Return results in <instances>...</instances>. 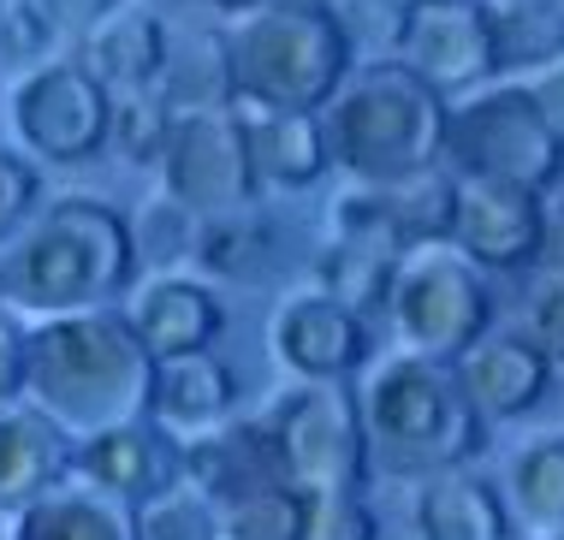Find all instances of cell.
<instances>
[{
	"instance_id": "6da1fadb",
	"label": "cell",
	"mask_w": 564,
	"mask_h": 540,
	"mask_svg": "<svg viewBox=\"0 0 564 540\" xmlns=\"http://www.w3.org/2000/svg\"><path fill=\"white\" fill-rule=\"evenodd\" d=\"M155 392V357L137 345L119 309L48 315L24 327V404L42 410L66 440L143 422Z\"/></svg>"
},
{
	"instance_id": "7a4b0ae2",
	"label": "cell",
	"mask_w": 564,
	"mask_h": 540,
	"mask_svg": "<svg viewBox=\"0 0 564 540\" xmlns=\"http://www.w3.org/2000/svg\"><path fill=\"white\" fill-rule=\"evenodd\" d=\"M137 280L131 220L101 196H59L36 214L19 250L0 261V303L30 315H84L113 309Z\"/></svg>"
},
{
	"instance_id": "3957f363",
	"label": "cell",
	"mask_w": 564,
	"mask_h": 540,
	"mask_svg": "<svg viewBox=\"0 0 564 540\" xmlns=\"http://www.w3.org/2000/svg\"><path fill=\"white\" fill-rule=\"evenodd\" d=\"M452 101L434 96L404 60H357L322 107L327 154L357 184H399L440 166Z\"/></svg>"
},
{
	"instance_id": "277c9868",
	"label": "cell",
	"mask_w": 564,
	"mask_h": 540,
	"mask_svg": "<svg viewBox=\"0 0 564 540\" xmlns=\"http://www.w3.org/2000/svg\"><path fill=\"white\" fill-rule=\"evenodd\" d=\"M369 469L399 482H429L446 469H469L487 452V422L464 398L452 368L422 357H387L357 392Z\"/></svg>"
},
{
	"instance_id": "5b68a950",
	"label": "cell",
	"mask_w": 564,
	"mask_h": 540,
	"mask_svg": "<svg viewBox=\"0 0 564 540\" xmlns=\"http://www.w3.org/2000/svg\"><path fill=\"white\" fill-rule=\"evenodd\" d=\"M220 36L232 60V96L297 107V114H322L345 72L357 66L339 12L310 0H268Z\"/></svg>"
},
{
	"instance_id": "8992f818",
	"label": "cell",
	"mask_w": 564,
	"mask_h": 540,
	"mask_svg": "<svg viewBox=\"0 0 564 540\" xmlns=\"http://www.w3.org/2000/svg\"><path fill=\"white\" fill-rule=\"evenodd\" d=\"M280 463V482L303 499L327 493H362L369 482V440H362V410L345 380H292L273 404L256 415Z\"/></svg>"
},
{
	"instance_id": "52a82bcc",
	"label": "cell",
	"mask_w": 564,
	"mask_h": 540,
	"mask_svg": "<svg viewBox=\"0 0 564 540\" xmlns=\"http://www.w3.org/2000/svg\"><path fill=\"white\" fill-rule=\"evenodd\" d=\"M387 321L399 333L404 357L452 368L487 338L494 291H487V273L469 268L452 244H416L392 273Z\"/></svg>"
},
{
	"instance_id": "ba28073f",
	"label": "cell",
	"mask_w": 564,
	"mask_h": 540,
	"mask_svg": "<svg viewBox=\"0 0 564 540\" xmlns=\"http://www.w3.org/2000/svg\"><path fill=\"white\" fill-rule=\"evenodd\" d=\"M440 161H452V179H487L511 191L546 196L564 179V143L546 131L523 84L476 89L446 114Z\"/></svg>"
},
{
	"instance_id": "9c48e42d",
	"label": "cell",
	"mask_w": 564,
	"mask_h": 540,
	"mask_svg": "<svg viewBox=\"0 0 564 540\" xmlns=\"http://www.w3.org/2000/svg\"><path fill=\"white\" fill-rule=\"evenodd\" d=\"M113 96L78 60H42L12 84V131L30 154L54 166H84L108 149Z\"/></svg>"
},
{
	"instance_id": "30bf717a",
	"label": "cell",
	"mask_w": 564,
	"mask_h": 540,
	"mask_svg": "<svg viewBox=\"0 0 564 540\" xmlns=\"http://www.w3.org/2000/svg\"><path fill=\"white\" fill-rule=\"evenodd\" d=\"M161 184L178 208H191L196 220H220V214H243L256 203V173L232 114H173L161 149Z\"/></svg>"
},
{
	"instance_id": "8fae6325",
	"label": "cell",
	"mask_w": 564,
	"mask_h": 540,
	"mask_svg": "<svg viewBox=\"0 0 564 540\" xmlns=\"http://www.w3.org/2000/svg\"><path fill=\"white\" fill-rule=\"evenodd\" d=\"M452 250L481 273H523L541 256V226H546V196L511 191L487 179H452Z\"/></svg>"
},
{
	"instance_id": "7c38bea8",
	"label": "cell",
	"mask_w": 564,
	"mask_h": 540,
	"mask_svg": "<svg viewBox=\"0 0 564 540\" xmlns=\"http://www.w3.org/2000/svg\"><path fill=\"white\" fill-rule=\"evenodd\" d=\"M434 96H476L494 77V36H487L481 0H446V7H410L399 54Z\"/></svg>"
},
{
	"instance_id": "4fadbf2b",
	"label": "cell",
	"mask_w": 564,
	"mask_h": 540,
	"mask_svg": "<svg viewBox=\"0 0 564 540\" xmlns=\"http://www.w3.org/2000/svg\"><path fill=\"white\" fill-rule=\"evenodd\" d=\"M72 482L137 511V505L161 499L166 487H178V440L149 415L108 428V434L72 440Z\"/></svg>"
},
{
	"instance_id": "5bb4252c",
	"label": "cell",
	"mask_w": 564,
	"mask_h": 540,
	"mask_svg": "<svg viewBox=\"0 0 564 540\" xmlns=\"http://www.w3.org/2000/svg\"><path fill=\"white\" fill-rule=\"evenodd\" d=\"M268 345L297 380H350L369 363V327L327 291H297L273 309Z\"/></svg>"
},
{
	"instance_id": "9a60e30c",
	"label": "cell",
	"mask_w": 564,
	"mask_h": 540,
	"mask_svg": "<svg viewBox=\"0 0 564 540\" xmlns=\"http://www.w3.org/2000/svg\"><path fill=\"white\" fill-rule=\"evenodd\" d=\"M232 126L243 137L256 184H280V191H310L333 173L322 114H297V107H273L256 96H232Z\"/></svg>"
},
{
	"instance_id": "2e32d148",
	"label": "cell",
	"mask_w": 564,
	"mask_h": 540,
	"mask_svg": "<svg viewBox=\"0 0 564 540\" xmlns=\"http://www.w3.org/2000/svg\"><path fill=\"white\" fill-rule=\"evenodd\" d=\"M119 315L131 321L137 345H143L155 363L215 350V338L226 333L220 298L203 280H191V273H161V280H149L126 309H119Z\"/></svg>"
},
{
	"instance_id": "e0dca14e",
	"label": "cell",
	"mask_w": 564,
	"mask_h": 540,
	"mask_svg": "<svg viewBox=\"0 0 564 540\" xmlns=\"http://www.w3.org/2000/svg\"><path fill=\"white\" fill-rule=\"evenodd\" d=\"M452 375L481 422H511V415H529L546 398L553 363L529 345V333H487L469 357L452 363Z\"/></svg>"
},
{
	"instance_id": "ac0fdd59",
	"label": "cell",
	"mask_w": 564,
	"mask_h": 540,
	"mask_svg": "<svg viewBox=\"0 0 564 540\" xmlns=\"http://www.w3.org/2000/svg\"><path fill=\"white\" fill-rule=\"evenodd\" d=\"M166 48H173V36H166V24L149 7H113L108 19L84 36L78 66L96 77L113 101L119 96H155V84L166 72Z\"/></svg>"
},
{
	"instance_id": "d6986e66",
	"label": "cell",
	"mask_w": 564,
	"mask_h": 540,
	"mask_svg": "<svg viewBox=\"0 0 564 540\" xmlns=\"http://www.w3.org/2000/svg\"><path fill=\"white\" fill-rule=\"evenodd\" d=\"M238 410V375L232 363H220L215 350H196V357H173L155 363V392H149V422H161L166 434H215L232 422Z\"/></svg>"
},
{
	"instance_id": "ffe728a7",
	"label": "cell",
	"mask_w": 564,
	"mask_h": 540,
	"mask_svg": "<svg viewBox=\"0 0 564 540\" xmlns=\"http://www.w3.org/2000/svg\"><path fill=\"white\" fill-rule=\"evenodd\" d=\"M178 482L191 493H203L208 505H226L250 487L280 482V463H273L262 422H226L215 434L178 440Z\"/></svg>"
},
{
	"instance_id": "44dd1931",
	"label": "cell",
	"mask_w": 564,
	"mask_h": 540,
	"mask_svg": "<svg viewBox=\"0 0 564 540\" xmlns=\"http://www.w3.org/2000/svg\"><path fill=\"white\" fill-rule=\"evenodd\" d=\"M72 475V440L42 410L7 404L0 410V511H24L42 493Z\"/></svg>"
},
{
	"instance_id": "7402d4cb",
	"label": "cell",
	"mask_w": 564,
	"mask_h": 540,
	"mask_svg": "<svg viewBox=\"0 0 564 540\" xmlns=\"http://www.w3.org/2000/svg\"><path fill=\"white\" fill-rule=\"evenodd\" d=\"M416 540H511V517L499 487H487L469 469H446L416 482Z\"/></svg>"
},
{
	"instance_id": "603a6c76",
	"label": "cell",
	"mask_w": 564,
	"mask_h": 540,
	"mask_svg": "<svg viewBox=\"0 0 564 540\" xmlns=\"http://www.w3.org/2000/svg\"><path fill=\"white\" fill-rule=\"evenodd\" d=\"M7 540H137V511L113 505L89 487H66L42 493L36 505L12 511Z\"/></svg>"
},
{
	"instance_id": "cb8c5ba5",
	"label": "cell",
	"mask_w": 564,
	"mask_h": 540,
	"mask_svg": "<svg viewBox=\"0 0 564 540\" xmlns=\"http://www.w3.org/2000/svg\"><path fill=\"white\" fill-rule=\"evenodd\" d=\"M499 72H546L564 60V0H481Z\"/></svg>"
},
{
	"instance_id": "d4e9b609",
	"label": "cell",
	"mask_w": 564,
	"mask_h": 540,
	"mask_svg": "<svg viewBox=\"0 0 564 540\" xmlns=\"http://www.w3.org/2000/svg\"><path fill=\"white\" fill-rule=\"evenodd\" d=\"M155 96L166 114H220V107H232V60H226L220 30H203L185 48H166Z\"/></svg>"
},
{
	"instance_id": "484cf974",
	"label": "cell",
	"mask_w": 564,
	"mask_h": 540,
	"mask_svg": "<svg viewBox=\"0 0 564 540\" xmlns=\"http://www.w3.org/2000/svg\"><path fill=\"white\" fill-rule=\"evenodd\" d=\"M196 261H203L208 273H220V280L262 285L268 273L280 268V226L262 220L256 208L203 220V231H196Z\"/></svg>"
},
{
	"instance_id": "4316f807",
	"label": "cell",
	"mask_w": 564,
	"mask_h": 540,
	"mask_svg": "<svg viewBox=\"0 0 564 540\" xmlns=\"http://www.w3.org/2000/svg\"><path fill=\"white\" fill-rule=\"evenodd\" d=\"M215 529L220 540H310V499L285 482L250 487L215 505Z\"/></svg>"
},
{
	"instance_id": "83f0119b",
	"label": "cell",
	"mask_w": 564,
	"mask_h": 540,
	"mask_svg": "<svg viewBox=\"0 0 564 540\" xmlns=\"http://www.w3.org/2000/svg\"><path fill=\"white\" fill-rule=\"evenodd\" d=\"M369 191H380V203H387L392 226L404 231L410 250H416V244H446V238H452V196H457L452 173L429 166V173H416V179L369 184Z\"/></svg>"
},
{
	"instance_id": "f1b7e54d",
	"label": "cell",
	"mask_w": 564,
	"mask_h": 540,
	"mask_svg": "<svg viewBox=\"0 0 564 540\" xmlns=\"http://www.w3.org/2000/svg\"><path fill=\"white\" fill-rule=\"evenodd\" d=\"M511 499L529 517V529L564 534V434L535 440L511 463Z\"/></svg>"
},
{
	"instance_id": "f546056e",
	"label": "cell",
	"mask_w": 564,
	"mask_h": 540,
	"mask_svg": "<svg viewBox=\"0 0 564 540\" xmlns=\"http://www.w3.org/2000/svg\"><path fill=\"white\" fill-rule=\"evenodd\" d=\"M137 540H220L215 505L178 482V487H166L161 499L137 505Z\"/></svg>"
},
{
	"instance_id": "4dcf8cb0",
	"label": "cell",
	"mask_w": 564,
	"mask_h": 540,
	"mask_svg": "<svg viewBox=\"0 0 564 540\" xmlns=\"http://www.w3.org/2000/svg\"><path fill=\"white\" fill-rule=\"evenodd\" d=\"M166 126H173V114L161 107V96H119L108 143L126 154L131 166H155L161 149H166Z\"/></svg>"
},
{
	"instance_id": "1f68e13d",
	"label": "cell",
	"mask_w": 564,
	"mask_h": 540,
	"mask_svg": "<svg viewBox=\"0 0 564 540\" xmlns=\"http://www.w3.org/2000/svg\"><path fill=\"white\" fill-rule=\"evenodd\" d=\"M333 12H339L350 48H375L380 60L399 54L404 24H410V0H339Z\"/></svg>"
},
{
	"instance_id": "d6a6232c",
	"label": "cell",
	"mask_w": 564,
	"mask_h": 540,
	"mask_svg": "<svg viewBox=\"0 0 564 540\" xmlns=\"http://www.w3.org/2000/svg\"><path fill=\"white\" fill-rule=\"evenodd\" d=\"M196 231H203V220H196L191 208H178L173 196H161L155 208L143 214V231H131V244H137V261H178V256H196Z\"/></svg>"
},
{
	"instance_id": "836d02e7",
	"label": "cell",
	"mask_w": 564,
	"mask_h": 540,
	"mask_svg": "<svg viewBox=\"0 0 564 540\" xmlns=\"http://www.w3.org/2000/svg\"><path fill=\"white\" fill-rule=\"evenodd\" d=\"M310 540H380V522L362 493H327L310 499Z\"/></svg>"
},
{
	"instance_id": "e575fe53",
	"label": "cell",
	"mask_w": 564,
	"mask_h": 540,
	"mask_svg": "<svg viewBox=\"0 0 564 540\" xmlns=\"http://www.w3.org/2000/svg\"><path fill=\"white\" fill-rule=\"evenodd\" d=\"M42 203V173L24 161V154L0 149V238H12Z\"/></svg>"
},
{
	"instance_id": "d590c367",
	"label": "cell",
	"mask_w": 564,
	"mask_h": 540,
	"mask_svg": "<svg viewBox=\"0 0 564 540\" xmlns=\"http://www.w3.org/2000/svg\"><path fill=\"white\" fill-rule=\"evenodd\" d=\"M48 48H54V30H48V19H42L30 0H7L0 7V54L7 60H48Z\"/></svg>"
},
{
	"instance_id": "8d00e7d4",
	"label": "cell",
	"mask_w": 564,
	"mask_h": 540,
	"mask_svg": "<svg viewBox=\"0 0 564 540\" xmlns=\"http://www.w3.org/2000/svg\"><path fill=\"white\" fill-rule=\"evenodd\" d=\"M529 345L546 363H564V280L553 273H541L535 298H529Z\"/></svg>"
},
{
	"instance_id": "74e56055",
	"label": "cell",
	"mask_w": 564,
	"mask_h": 540,
	"mask_svg": "<svg viewBox=\"0 0 564 540\" xmlns=\"http://www.w3.org/2000/svg\"><path fill=\"white\" fill-rule=\"evenodd\" d=\"M24 404V321L0 303V410Z\"/></svg>"
},
{
	"instance_id": "f35d334b",
	"label": "cell",
	"mask_w": 564,
	"mask_h": 540,
	"mask_svg": "<svg viewBox=\"0 0 564 540\" xmlns=\"http://www.w3.org/2000/svg\"><path fill=\"white\" fill-rule=\"evenodd\" d=\"M30 7L48 19L54 36H78V42H84L89 30H96V24L119 7V0H30Z\"/></svg>"
},
{
	"instance_id": "ab89813d",
	"label": "cell",
	"mask_w": 564,
	"mask_h": 540,
	"mask_svg": "<svg viewBox=\"0 0 564 540\" xmlns=\"http://www.w3.org/2000/svg\"><path fill=\"white\" fill-rule=\"evenodd\" d=\"M523 89H529V101H535V114L546 119V131L564 143V60H553L546 72H535Z\"/></svg>"
},
{
	"instance_id": "60d3db41",
	"label": "cell",
	"mask_w": 564,
	"mask_h": 540,
	"mask_svg": "<svg viewBox=\"0 0 564 540\" xmlns=\"http://www.w3.org/2000/svg\"><path fill=\"white\" fill-rule=\"evenodd\" d=\"M535 273H553L564 280V203L546 208V226H541V256H535Z\"/></svg>"
},
{
	"instance_id": "b9f144b4",
	"label": "cell",
	"mask_w": 564,
	"mask_h": 540,
	"mask_svg": "<svg viewBox=\"0 0 564 540\" xmlns=\"http://www.w3.org/2000/svg\"><path fill=\"white\" fill-rule=\"evenodd\" d=\"M208 7H215V12H238V19H243V12L268 7V0H208Z\"/></svg>"
},
{
	"instance_id": "7bdbcfd3",
	"label": "cell",
	"mask_w": 564,
	"mask_h": 540,
	"mask_svg": "<svg viewBox=\"0 0 564 540\" xmlns=\"http://www.w3.org/2000/svg\"><path fill=\"white\" fill-rule=\"evenodd\" d=\"M410 7H446V0H410Z\"/></svg>"
},
{
	"instance_id": "ee69618b",
	"label": "cell",
	"mask_w": 564,
	"mask_h": 540,
	"mask_svg": "<svg viewBox=\"0 0 564 540\" xmlns=\"http://www.w3.org/2000/svg\"><path fill=\"white\" fill-rule=\"evenodd\" d=\"M310 7H339V0H310Z\"/></svg>"
},
{
	"instance_id": "f6af8a7d",
	"label": "cell",
	"mask_w": 564,
	"mask_h": 540,
	"mask_svg": "<svg viewBox=\"0 0 564 540\" xmlns=\"http://www.w3.org/2000/svg\"><path fill=\"white\" fill-rule=\"evenodd\" d=\"M553 540H564V534H553Z\"/></svg>"
},
{
	"instance_id": "bcb514c9",
	"label": "cell",
	"mask_w": 564,
	"mask_h": 540,
	"mask_svg": "<svg viewBox=\"0 0 564 540\" xmlns=\"http://www.w3.org/2000/svg\"><path fill=\"white\" fill-rule=\"evenodd\" d=\"M0 7H7V0H0Z\"/></svg>"
},
{
	"instance_id": "7dc6e473",
	"label": "cell",
	"mask_w": 564,
	"mask_h": 540,
	"mask_svg": "<svg viewBox=\"0 0 564 540\" xmlns=\"http://www.w3.org/2000/svg\"><path fill=\"white\" fill-rule=\"evenodd\" d=\"M558 184H564V179H558Z\"/></svg>"
}]
</instances>
